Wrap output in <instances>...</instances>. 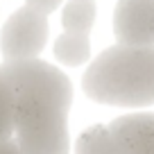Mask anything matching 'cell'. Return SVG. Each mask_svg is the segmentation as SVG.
I'll list each match as a JSON object with an SVG mask.
<instances>
[{
    "mask_svg": "<svg viewBox=\"0 0 154 154\" xmlns=\"http://www.w3.org/2000/svg\"><path fill=\"white\" fill-rule=\"evenodd\" d=\"M14 91V140L23 154H68L72 84L41 59L2 61Z\"/></svg>",
    "mask_w": 154,
    "mask_h": 154,
    "instance_id": "1",
    "label": "cell"
},
{
    "mask_svg": "<svg viewBox=\"0 0 154 154\" xmlns=\"http://www.w3.org/2000/svg\"><path fill=\"white\" fill-rule=\"evenodd\" d=\"M84 93L109 106L154 104V45H113L82 77Z\"/></svg>",
    "mask_w": 154,
    "mask_h": 154,
    "instance_id": "2",
    "label": "cell"
},
{
    "mask_svg": "<svg viewBox=\"0 0 154 154\" xmlns=\"http://www.w3.org/2000/svg\"><path fill=\"white\" fill-rule=\"evenodd\" d=\"M48 43V16L23 5L7 18L0 34L2 61L36 59Z\"/></svg>",
    "mask_w": 154,
    "mask_h": 154,
    "instance_id": "3",
    "label": "cell"
},
{
    "mask_svg": "<svg viewBox=\"0 0 154 154\" xmlns=\"http://www.w3.org/2000/svg\"><path fill=\"white\" fill-rule=\"evenodd\" d=\"M95 0H68L61 11L63 34L54 41V57L66 66H82L91 57V27L95 20Z\"/></svg>",
    "mask_w": 154,
    "mask_h": 154,
    "instance_id": "4",
    "label": "cell"
},
{
    "mask_svg": "<svg viewBox=\"0 0 154 154\" xmlns=\"http://www.w3.org/2000/svg\"><path fill=\"white\" fill-rule=\"evenodd\" d=\"M113 36L120 45H154V0H118Z\"/></svg>",
    "mask_w": 154,
    "mask_h": 154,
    "instance_id": "5",
    "label": "cell"
},
{
    "mask_svg": "<svg viewBox=\"0 0 154 154\" xmlns=\"http://www.w3.org/2000/svg\"><path fill=\"white\" fill-rule=\"evenodd\" d=\"M120 154H154V113H129L106 125Z\"/></svg>",
    "mask_w": 154,
    "mask_h": 154,
    "instance_id": "6",
    "label": "cell"
},
{
    "mask_svg": "<svg viewBox=\"0 0 154 154\" xmlns=\"http://www.w3.org/2000/svg\"><path fill=\"white\" fill-rule=\"evenodd\" d=\"M75 154H120V147L111 136L109 127L93 125L77 138Z\"/></svg>",
    "mask_w": 154,
    "mask_h": 154,
    "instance_id": "7",
    "label": "cell"
},
{
    "mask_svg": "<svg viewBox=\"0 0 154 154\" xmlns=\"http://www.w3.org/2000/svg\"><path fill=\"white\" fill-rule=\"evenodd\" d=\"M14 138V91L0 66V140Z\"/></svg>",
    "mask_w": 154,
    "mask_h": 154,
    "instance_id": "8",
    "label": "cell"
},
{
    "mask_svg": "<svg viewBox=\"0 0 154 154\" xmlns=\"http://www.w3.org/2000/svg\"><path fill=\"white\" fill-rule=\"evenodd\" d=\"M25 5H29L32 9L41 11V14H45V16H50L59 5H61V0H25Z\"/></svg>",
    "mask_w": 154,
    "mask_h": 154,
    "instance_id": "9",
    "label": "cell"
},
{
    "mask_svg": "<svg viewBox=\"0 0 154 154\" xmlns=\"http://www.w3.org/2000/svg\"><path fill=\"white\" fill-rule=\"evenodd\" d=\"M0 154H23V149L18 147L14 138H7V140H0Z\"/></svg>",
    "mask_w": 154,
    "mask_h": 154,
    "instance_id": "10",
    "label": "cell"
}]
</instances>
